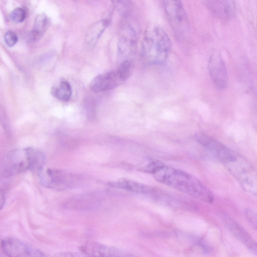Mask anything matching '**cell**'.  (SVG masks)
Segmentation results:
<instances>
[{
    "label": "cell",
    "instance_id": "1",
    "mask_svg": "<svg viewBox=\"0 0 257 257\" xmlns=\"http://www.w3.org/2000/svg\"><path fill=\"white\" fill-rule=\"evenodd\" d=\"M159 182L203 202L211 203L213 195L198 178L182 170L163 164L153 174Z\"/></svg>",
    "mask_w": 257,
    "mask_h": 257
},
{
    "label": "cell",
    "instance_id": "2",
    "mask_svg": "<svg viewBox=\"0 0 257 257\" xmlns=\"http://www.w3.org/2000/svg\"><path fill=\"white\" fill-rule=\"evenodd\" d=\"M45 158L41 152L32 148L13 151L2 160L0 165L2 174L11 177L30 169L44 166Z\"/></svg>",
    "mask_w": 257,
    "mask_h": 257
},
{
    "label": "cell",
    "instance_id": "3",
    "mask_svg": "<svg viewBox=\"0 0 257 257\" xmlns=\"http://www.w3.org/2000/svg\"><path fill=\"white\" fill-rule=\"evenodd\" d=\"M172 47L171 39L160 26H152L146 31L142 43V55L152 64H161L167 59Z\"/></svg>",
    "mask_w": 257,
    "mask_h": 257
},
{
    "label": "cell",
    "instance_id": "4",
    "mask_svg": "<svg viewBox=\"0 0 257 257\" xmlns=\"http://www.w3.org/2000/svg\"><path fill=\"white\" fill-rule=\"evenodd\" d=\"M37 170L40 183L48 188L59 190L73 188L82 181L79 175L60 169L42 166Z\"/></svg>",
    "mask_w": 257,
    "mask_h": 257
},
{
    "label": "cell",
    "instance_id": "5",
    "mask_svg": "<svg viewBox=\"0 0 257 257\" xmlns=\"http://www.w3.org/2000/svg\"><path fill=\"white\" fill-rule=\"evenodd\" d=\"M165 13L175 36L186 39L190 34L188 17L181 0H163Z\"/></svg>",
    "mask_w": 257,
    "mask_h": 257
},
{
    "label": "cell",
    "instance_id": "6",
    "mask_svg": "<svg viewBox=\"0 0 257 257\" xmlns=\"http://www.w3.org/2000/svg\"><path fill=\"white\" fill-rule=\"evenodd\" d=\"M248 193L256 196L257 179L253 167L237 155L223 164Z\"/></svg>",
    "mask_w": 257,
    "mask_h": 257
},
{
    "label": "cell",
    "instance_id": "7",
    "mask_svg": "<svg viewBox=\"0 0 257 257\" xmlns=\"http://www.w3.org/2000/svg\"><path fill=\"white\" fill-rule=\"evenodd\" d=\"M2 246L4 253L11 257L44 255L39 249L13 238H7L3 240L2 241Z\"/></svg>",
    "mask_w": 257,
    "mask_h": 257
},
{
    "label": "cell",
    "instance_id": "8",
    "mask_svg": "<svg viewBox=\"0 0 257 257\" xmlns=\"http://www.w3.org/2000/svg\"><path fill=\"white\" fill-rule=\"evenodd\" d=\"M208 71L214 84L218 89L226 88L228 75L225 63L221 55L214 53L211 56L208 65Z\"/></svg>",
    "mask_w": 257,
    "mask_h": 257
},
{
    "label": "cell",
    "instance_id": "9",
    "mask_svg": "<svg viewBox=\"0 0 257 257\" xmlns=\"http://www.w3.org/2000/svg\"><path fill=\"white\" fill-rule=\"evenodd\" d=\"M108 184L114 188L145 195L154 200L159 199L161 197V192L156 188L130 180L121 179L110 182Z\"/></svg>",
    "mask_w": 257,
    "mask_h": 257
},
{
    "label": "cell",
    "instance_id": "10",
    "mask_svg": "<svg viewBox=\"0 0 257 257\" xmlns=\"http://www.w3.org/2000/svg\"><path fill=\"white\" fill-rule=\"evenodd\" d=\"M225 226L253 254H256V243L249 234L237 222L227 215L223 216Z\"/></svg>",
    "mask_w": 257,
    "mask_h": 257
},
{
    "label": "cell",
    "instance_id": "11",
    "mask_svg": "<svg viewBox=\"0 0 257 257\" xmlns=\"http://www.w3.org/2000/svg\"><path fill=\"white\" fill-rule=\"evenodd\" d=\"M122 82L117 71L113 70L97 75L91 81L89 86L92 91L98 93L112 90Z\"/></svg>",
    "mask_w": 257,
    "mask_h": 257
},
{
    "label": "cell",
    "instance_id": "12",
    "mask_svg": "<svg viewBox=\"0 0 257 257\" xmlns=\"http://www.w3.org/2000/svg\"><path fill=\"white\" fill-rule=\"evenodd\" d=\"M211 13L218 19L231 20L235 15L236 6L234 0H205Z\"/></svg>",
    "mask_w": 257,
    "mask_h": 257
},
{
    "label": "cell",
    "instance_id": "13",
    "mask_svg": "<svg viewBox=\"0 0 257 257\" xmlns=\"http://www.w3.org/2000/svg\"><path fill=\"white\" fill-rule=\"evenodd\" d=\"M83 253L95 256H127L131 254L123 250L96 242H87L80 249Z\"/></svg>",
    "mask_w": 257,
    "mask_h": 257
},
{
    "label": "cell",
    "instance_id": "14",
    "mask_svg": "<svg viewBox=\"0 0 257 257\" xmlns=\"http://www.w3.org/2000/svg\"><path fill=\"white\" fill-rule=\"evenodd\" d=\"M110 20L104 19L92 24L86 32L84 38L86 48L91 49L97 43L101 35L109 25Z\"/></svg>",
    "mask_w": 257,
    "mask_h": 257
},
{
    "label": "cell",
    "instance_id": "15",
    "mask_svg": "<svg viewBox=\"0 0 257 257\" xmlns=\"http://www.w3.org/2000/svg\"><path fill=\"white\" fill-rule=\"evenodd\" d=\"M49 25V20L46 15L42 14L38 15L29 37L30 40L35 42L39 40L46 32Z\"/></svg>",
    "mask_w": 257,
    "mask_h": 257
},
{
    "label": "cell",
    "instance_id": "16",
    "mask_svg": "<svg viewBox=\"0 0 257 257\" xmlns=\"http://www.w3.org/2000/svg\"><path fill=\"white\" fill-rule=\"evenodd\" d=\"M52 93L59 100L66 102L70 99L72 90L70 84L67 81H63L58 87L52 89Z\"/></svg>",
    "mask_w": 257,
    "mask_h": 257
},
{
    "label": "cell",
    "instance_id": "17",
    "mask_svg": "<svg viewBox=\"0 0 257 257\" xmlns=\"http://www.w3.org/2000/svg\"><path fill=\"white\" fill-rule=\"evenodd\" d=\"M82 196L81 197H77L75 199H71L69 202H74V203H68L66 205L70 206L72 208L78 209H91L92 205H96L95 203H93V201L90 200L87 196Z\"/></svg>",
    "mask_w": 257,
    "mask_h": 257
},
{
    "label": "cell",
    "instance_id": "18",
    "mask_svg": "<svg viewBox=\"0 0 257 257\" xmlns=\"http://www.w3.org/2000/svg\"><path fill=\"white\" fill-rule=\"evenodd\" d=\"M134 68L133 63L129 60H125L120 64L117 72L122 82L125 81L132 75Z\"/></svg>",
    "mask_w": 257,
    "mask_h": 257
},
{
    "label": "cell",
    "instance_id": "19",
    "mask_svg": "<svg viewBox=\"0 0 257 257\" xmlns=\"http://www.w3.org/2000/svg\"><path fill=\"white\" fill-rule=\"evenodd\" d=\"M114 7L123 16H126L131 11V3L130 0H110Z\"/></svg>",
    "mask_w": 257,
    "mask_h": 257
},
{
    "label": "cell",
    "instance_id": "20",
    "mask_svg": "<svg viewBox=\"0 0 257 257\" xmlns=\"http://www.w3.org/2000/svg\"><path fill=\"white\" fill-rule=\"evenodd\" d=\"M84 108L87 117L88 119H93L95 115L96 105L94 100L91 98H87L84 102Z\"/></svg>",
    "mask_w": 257,
    "mask_h": 257
},
{
    "label": "cell",
    "instance_id": "21",
    "mask_svg": "<svg viewBox=\"0 0 257 257\" xmlns=\"http://www.w3.org/2000/svg\"><path fill=\"white\" fill-rule=\"evenodd\" d=\"M26 15V12L24 9L17 8L11 12L10 18L13 22L21 23L25 20Z\"/></svg>",
    "mask_w": 257,
    "mask_h": 257
},
{
    "label": "cell",
    "instance_id": "22",
    "mask_svg": "<svg viewBox=\"0 0 257 257\" xmlns=\"http://www.w3.org/2000/svg\"><path fill=\"white\" fill-rule=\"evenodd\" d=\"M4 38L6 44L10 47L14 46L18 41L17 34L11 31L7 32L5 35Z\"/></svg>",
    "mask_w": 257,
    "mask_h": 257
},
{
    "label": "cell",
    "instance_id": "23",
    "mask_svg": "<svg viewBox=\"0 0 257 257\" xmlns=\"http://www.w3.org/2000/svg\"><path fill=\"white\" fill-rule=\"evenodd\" d=\"M245 214L249 222L256 229V216L255 213L253 211L247 209L245 210Z\"/></svg>",
    "mask_w": 257,
    "mask_h": 257
},
{
    "label": "cell",
    "instance_id": "24",
    "mask_svg": "<svg viewBox=\"0 0 257 257\" xmlns=\"http://www.w3.org/2000/svg\"><path fill=\"white\" fill-rule=\"evenodd\" d=\"M6 198L4 191L0 189V210L2 209L5 203Z\"/></svg>",
    "mask_w": 257,
    "mask_h": 257
}]
</instances>
